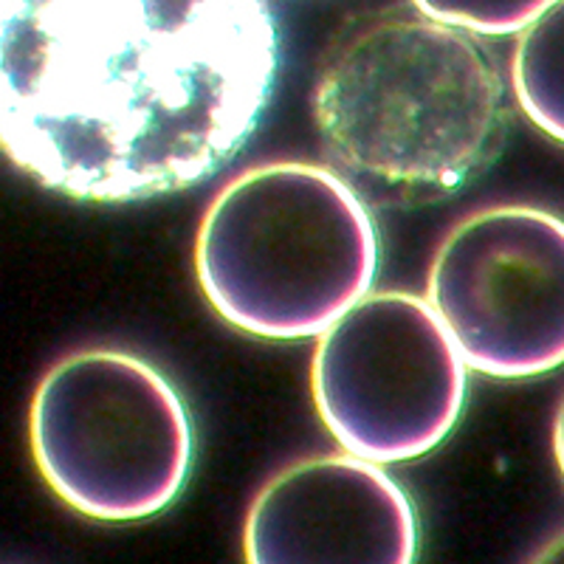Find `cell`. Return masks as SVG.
Returning a JSON list of instances; mask_svg holds the SVG:
<instances>
[{
  "mask_svg": "<svg viewBox=\"0 0 564 564\" xmlns=\"http://www.w3.org/2000/svg\"><path fill=\"white\" fill-rule=\"evenodd\" d=\"M379 231L361 195L305 161L260 164L215 195L195 274L220 319L257 339L319 336L370 291Z\"/></svg>",
  "mask_w": 564,
  "mask_h": 564,
  "instance_id": "3957f363",
  "label": "cell"
},
{
  "mask_svg": "<svg viewBox=\"0 0 564 564\" xmlns=\"http://www.w3.org/2000/svg\"><path fill=\"white\" fill-rule=\"evenodd\" d=\"M533 562H564V536L553 539L551 545L542 547V551L533 556Z\"/></svg>",
  "mask_w": 564,
  "mask_h": 564,
  "instance_id": "8fae6325",
  "label": "cell"
},
{
  "mask_svg": "<svg viewBox=\"0 0 564 564\" xmlns=\"http://www.w3.org/2000/svg\"><path fill=\"white\" fill-rule=\"evenodd\" d=\"M511 85L522 113L564 144V0L551 3L520 32Z\"/></svg>",
  "mask_w": 564,
  "mask_h": 564,
  "instance_id": "ba28073f",
  "label": "cell"
},
{
  "mask_svg": "<svg viewBox=\"0 0 564 564\" xmlns=\"http://www.w3.org/2000/svg\"><path fill=\"white\" fill-rule=\"evenodd\" d=\"M430 305L460 359L491 379L564 365V218L539 206H488L443 238Z\"/></svg>",
  "mask_w": 564,
  "mask_h": 564,
  "instance_id": "8992f818",
  "label": "cell"
},
{
  "mask_svg": "<svg viewBox=\"0 0 564 564\" xmlns=\"http://www.w3.org/2000/svg\"><path fill=\"white\" fill-rule=\"evenodd\" d=\"M314 119L347 184L392 206L432 204L480 175L506 139V85L468 32L415 7L350 20L327 48Z\"/></svg>",
  "mask_w": 564,
  "mask_h": 564,
  "instance_id": "7a4b0ae2",
  "label": "cell"
},
{
  "mask_svg": "<svg viewBox=\"0 0 564 564\" xmlns=\"http://www.w3.org/2000/svg\"><path fill=\"white\" fill-rule=\"evenodd\" d=\"M553 452H556L558 471H562V477H564V398H562V404H558V412H556V426H553Z\"/></svg>",
  "mask_w": 564,
  "mask_h": 564,
  "instance_id": "30bf717a",
  "label": "cell"
},
{
  "mask_svg": "<svg viewBox=\"0 0 564 564\" xmlns=\"http://www.w3.org/2000/svg\"><path fill=\"white\" fill-rule=\"evenodd\" d=\"M417 551L410 497L379 463L319 455L282 468L263 486L243 525L246 562H390Z\"/></svg>",
  "mask_w": 564,
  "mask_h": 564,
  "instance_id": "52a82bcc",
  "label": "cell"
},
{
  "mask_svg": "<svg viewBox=\"0 0 564 564\" xmlns=\"http://www.w3.org/2000/svg\"><path fill=\"white\" fill-rule=\"evenodd\" d=\"M556 0H412L426 18L463 29L468 34H520Z\"/></svg>",
  "mask_w": 564,
  "mask_h": 564,
  "instance_id": "9c48e42d",
  "label": "cell"
},
{
  "mask_svg": "<svg viewBox=\"0 0 564 564\" xmlns=\"http://www.w3.org/2000/svg\"><path fill=\"white\" fill-rule=\"evenodd\" d=\"M311 361V392L327 432L350 455L406 463L441 446L466 401V361L426 300L361 296Z\"/></svg>",
  "mask_w": 564,
  "mask_h": 564,
  "instance_id": "5b68a950",
  "label": "cell"
},
{
  "mask_svg": "<svg viewBox=\"0 0 564 564\" xmlns=\"http://www.w3.org/2000/svg\"><path fill=\"white\" fill-rule=\"evenodd\" d=\"M276 57L265 0H0V150L79 200L178 193L243 150Z\"/></svg>",
  "mask_w": 564,
  "mask_h": 564,
  "instance_id": "6da1fadb",
  "label": "cell"
},
{
  "mask_svg": "<svg viewBox=\"0 0 564 564\" xmlns=\"http://www.w3.org/2000/svg\"><path fill=\"white\" fill-rule=\"evenodd\" d=\"M29 437L37 471L99 522L155 517L184 488L193 423L173 381L133 352L90 347L45 372Z\"/></svg>",
  "mask_w": 564,
  "mask_h": 564,
  "instance_id": "277c9868",
  "label": "cell"
}]
</instances>
